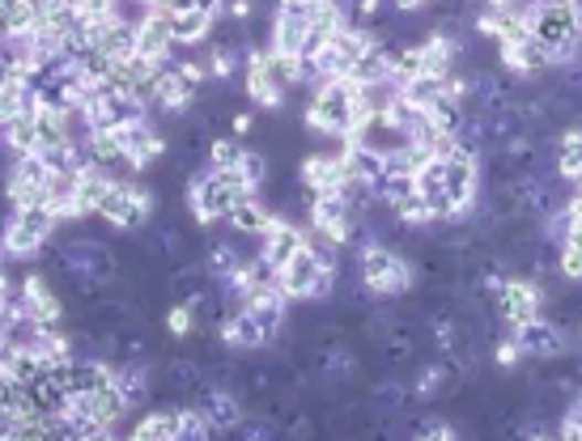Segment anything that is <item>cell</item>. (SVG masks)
Wrapping results in <instances>:
<instances>
[{
  "instance_id": "obj_15",
  "label": "cell",
  "mask_w": 582,
  "mask_h": 441,
  "mask_svg": "<svg viewBox=\"0 0 582 441\" xmlns=\"http://www.w3.org/2000/svg\"><path fill=\"white\" fill-rule=\"evenodd\" d=\"M243 60H247V77H243V94H247V103H251V107L268 110V115H273V110L285 107V98H289V94H285V89H281V85L273 82V77H268L264 68H260V60H255V55H247V52H243Z\"/></svg>"
},
{
  "instance_id": "obj_9",
  "label": "cell",
  "mask_w": 582,
  "mask_h": 441,
  "mask_svg": "<svg viewBox=\"0 0 582 441\" xmlns=\"http://www.w3.org/2000/svg\"><path fill=\"white\" fill-rule=\"evenodd\" d=\"M310 243V225H298V220H289L285 213H273V220H268V229L260 234V259L277 272V268H285L298 250Z\"/></svg>"
},
{
  "instance_id": "obj_28",
  "label": "cell",
  "mask_w": 582,
  "mask_h": 441,
  "mask_svg": "<svg viewBox=\"0 0 582 441\" xmlns=\"http://www.w3.org/2000/svg\"><path fill=\"white\" fill-rule=\"evenodd\" d=\"M251 13H255V0H230V4H225V18L239 22V26H247Z\"/></svg>"
},
{
  "instance_id": "obj_8",
  "label": "cell",
  "mask_w": 582,
  "mask_h": 441,
  "mask_svg": "<svg viewBox=\"0 0 582 441\" xmlns=\"http://www.w3.org/2000/svg\"><path fill=\"white\" fill-rule=\"evenodd\" d=\"M192 404L204 412L209 429H213V438H234V429H239L243 416H247V404H243L230 386H218V383L200 386V395H195Z\"/></svg>"
},
{
  "instance_id": "obj_27",
  "label": "cell",
  "mask_w": 582,
  "mask_h": 441,
  "mask_svg": "<svg viewBox=\"0 0 582 441\" xmlns=\"http://www.w3.org/2000/svg\"><path fill=\"white\" fill-rule=\"evenodd\" d=\"M255 132V110H230V137H251Z\"/></svg>"
},
{
  "instance_id": "obj_16",
  "label": "cell",
  "mask_w": 582,
  "mask_h": 441,
  "mask_svg": "<svg viewBox=\"0 0 582 441\" xmlns=\"http://www.w3.org/2000/svg\"><path fill=\"white\" fill-rule=\"evenodd\" d=\"M218 13H204V9H183V13H170V34H174V47H200L209 34H213Z\"/></svg>"
},
{
  "instance_id": "obj_1",
  "label": "cell",
  "mask_w": 582,
  "mask_h": 441,
  "mask_svg": "<svg viewBox=\"0 0 582 441\" xmlns=\"http://www.w3.org/2000/svg\"><path fill=\"white\" fill-rule=\"evenodd\" d=\"M353 276H358L361 293L374 302H409L413 298L416 268L388 238H366L353 247Z\"/></svg>"
},
{
  "instance_id": "obj_17",
  "label": "cell",
  "mask_w": 582,
  "mask_h": 441,
  "mask_svg": "<svg viewBox=\"0 0 582 441\" xmlns=\"http://www.w3.org/2000/svg\"><path fill=\"white\" fill-rule=\"evenodd\" d=\"M133 441H179V408H149L128 429Z\"/></svg>"
},
{
  "instance_id": "obj_10",
  "label": "cell",
  "mask_w": 582,
  "mask_h": 441,
  "mask_svg": "<svg viewBox=\"0 0 582 441\" xmlns=\"http://www.w3.org/2000/svg\"><path fill=\"white\" fill-rule=\"evenodd\" d=\"M218 340L225 344V353H264V348L277 344L273 331L264 327L247 305H234V310L225 314V323L218 327Z\"/></svg>"
},
{
  "instance_id": "obj_2",
  "label": "cell",
  "mask_w": 582,
  "mask_h": 441,
  "mask_svg": "<svg viewBox=\"0 0 582 441\" xmlns=\"http://www.w3.org/2000/svg\"><path fill=\"white\" fill-rule=\"evenodd\" d=\"M60 217L52 204H30L13 208L0 225V259L4 263H34L43 250L56 243Z\"/></svg>"
},
{
  "instance_id": "obj_23",
  "label": "cell",
  "mask_w": 582,
  "mask_h": 441,
  "mask_svg": "<svg viewBox=\"0 0 582 441\" xmlns=\"http://www.w3.org/2000/svg\"><path fill=\"white\" fill-rule=\"evenodd\" d=\"M489 361L498 365V369H519L523 365V348H519V340H515V331H506V335H498L494 344H489Z\"/></svg>"
},
{
  "instance_id": "obj_3",
  "label": "cell",
  "mask_w": 582,
  "mask_h": 441,
  "mask_svg": "<svg viewBox=\"0 0 582 441\" xmlns=\"http://www.w3.org/2000/svg\"><path fill=\"white\" fill-rule=\"evenodd\" d=\"M277 284H281V293L289 298V305H319L336 293L340 268H324V263L315 259L310 243H306L285 268H277Z\"/></svg>"
},
{
  "instance_id": "obj_12",
  "label": "cell",
  "mask_w": 582,
  "mask_h": 441,
  "mask_svg": "<svg viewBox=\"0 0 582 441\" xmlns=\"http://www.w3.org/2000/svg\"><path fill=\"white\" fill-rule=\"evenodd\" d=\"M137 55L154 60V64H167L174 60V34H170V13L149 4L137 18Z\"/></svg>"
},
{
  "instance_id": "obj_20",
  "label": "cell",
  "mask_w": 582,
  "mask_h": 441,
  "mask_svg": "<svg viewBox=\"0 0 582 441\" xmlns=\"http://www.w3.org/2000/svg\"><path fill=\"white\" fill-rule=\"evenodd\" d=\"M204 158H209L213 170H234V165H243V158H247V144L239 137H222V132H218V137L209 140Z\"/></svg>"
},
{
  "instance_id": "obj_6",
  "label": "cell",
  "mask_w": 582,
  "mask_h": 441,
  "mask_svg": "<svg viewBox=\"0 0 582 441\" xmlns=\"http://www.w3.org/2000/svg\"><path fill=\"white\" fill-rule=\"evenodd\" d=\"M119 140H124V158H128L133 174H145V170H154V165H162L170 158V140L149 119L119 123Z\"/></svg>"
},
{
  "instance_id": "obj_25",
  "label": "cell",
  "mask_w": 582,
  "mask_h": 441,
  "mask_svg": "<svg viewBox=\"0 0 582 441\" xmlns=\"http://www.w3.org/2000/svg\"><path fill=\"white\" fill-rule=\"evenodd\" d=\"M192 331H195L192 305H188V302H174L167 310V335H170V340H188Z\"/></svg>"
},
{
  "instance_id": "obj_4",
  "label": "cell",
  "mask_w": 582,
  "mask_h": 441,
  "mask_svg": "<svg viewBox=\"0 0 582 441\" xmlns=\"http://www.w3.org/2000/svg\"><path fill=\"white\" fill-rule=\"evenodd\" d=\"M243 195L234 192L230 183H225L218 170H195L192 179L183 183V208H188V217L195 220V229H213L218 220L230 217V208L239 204Z\"/></svg>"
},
{
  "instance_id": "obj_5",
  "label": "cell",
  "mask_w": 582,
  "mask_h": 441,
  "mask_svg": "<svg viewBox=\"0 0 582 441\" xmlns=\"http://www.w3.org/2000/svg\"><path fill=\"white\" fill-rule=\"evenodd\" d=\"M536 314H544V284L536 276H506L494 298V319L506 331H515Z\"/></svg>"
},
{
  "instance_id": "obj_24",
  "label": "cell",
  "mask_w": 582,
  "mask_h": 441,
  "mask_svg": "<svg viewBox=\"0 0 582 441\" xmlns=\"http://www.w3.org/2000/svg\"><path fill=\"white\" fill-rule=\"evenodd\" d=\"M409 433H413V438H434V441L459 438V429H451V420H443V416H416Z\"/></svg>"
},
{
  "instance_id": "obj_21",
  "label": "cell",
  "mask_w": 582,
  "mask_h": 441,
  "mask_svg": "<svg viewBox=\"0 0 582 441\" xmlns=\"http://www.w3.org/2000/svg\"><path fill=\"white\" fill-rule=\"evenodd\" d=\"M204 64H209V77H213V85L230 82V77H234V68H239V52H234V47H225V43H209Z\"/></svg>"
},
{
  "instance_id": "obj_14",
  "label": "cell",
  "mask_w": 582,
  "mask_h": 441,
  "mask_svg": "<svg viewBox=\"0 0 582 441\" xmlns=\"http://www.w3.org/2000/svg\"><path fill=\"white\" fill-rule=\"evenodd\" d=\"M268 220H273V208H268V200L260 192L243 195L234 208H230V217H225V229H234L239 238H260L264 229H268Z\"/></svg>"
},
{
  "instance_id": "obj_19",
  "label": "cell",
  "mask_w": 582,
  "mask_h": 441,
  "mask_svg": "<svg viewBox=\"0 0 582 441\" xmlns=\"http://www.w3.org/2000/svg\"><path fill=\"white\" fill-rule=\"evenodd\" d=\"M0 140H4V149H9V153H39L34 110H27V115H18V119H9V123L0 128Z\"/></svg>"
},
{
  "instance_id": "obj_11",
  "label": "cell",
  "mask_w": 582,
  "mask_h": 441,
  "mask_svg": "<svg viewBox=\"0 0 582 441\" xmlns=\"http://www.w3.org/2000/svg\"><path fill=\"white\" fill-rule=\"evenodd\" d=\"M195 103H200V89L174 68V60H167L154 77V110H162L167 119H183Z\"/></svg>"
},
{
  "instance_id": "obj_7",
  "label": "cell",
  "mask_w": 582,
  "mask_h": 441,
  "mask_svg": "<svg viewBox=\"0 0 582 441\" xmlns=\"http://www.w3.org/2000/svg\"><path fill=\"white\" fill-rule=\"evenodd\" d=\"M515 340H519V348H523L527 361H557L574 348L570 331L561 327L557 319H549V314H536V319L519 323V327H515Z\"/></svg>"
},
{
  "instance_id": "obj_18",
  "label": "cell",
  "mask_w": 582,
  "mask_h": 441,
  "mask_svg": "<svg viewBox=\"0 0 582 441\" xmlns=\"http://www.w3.org/2000/svg\"><path fill=\"white\" fill-rule=\"evenodd\" d=\"M553 174L561 183H574L582 174V128H565L553 137Z\"/></svg>"
},
{
  "instance_id": "obj_22",
  "label": "cell",
  "mask_w": 582,
  "mask_h": 441,
  "mask_svg": "<svg viewBox=\"0 0 582 441\" xmlns=\"http://www.w3.org/2000/svg\"><path fill=\"white\" fill-rule=\"evenodd\" d=\"M204 438H213L204 412L195 404H179V441H204Z\"/></svg>"
},
{
  "instance_id": "obj_26",
  "label": "cell",
  "mask_w": 582,
  "mask_h": 441,
  "mask_svg": "<svg viewBox=\"0 0 582 441\" xmlns=\"http://www.w3.org/2000/svg\"><path fill=\"white\" fill-rule=\"evenodd\" d=\"M174 68L188 77V82L195 85V89H204V85H213V77H209V64L204 60H192V55H179L174 60Z\"/></svg>"
},
{
  "instance_id": "obj_13",
  "label": "cell",
  "mask_w": 582,
  "mask_h": 441,
  "mask_svg": "<svg viewBox=\"0 0 582 441\" xmlns=\"http://www.w3.org/2000/svg\"><path fill=\"white\" fill-rule=\"evenodd\" d=\"M204 268L218 276V280H230V276L239 272V263L247 259V250H243V238L230 229V238L225 234H213V238H204Z\"/></svg>"
}]
</instances>
